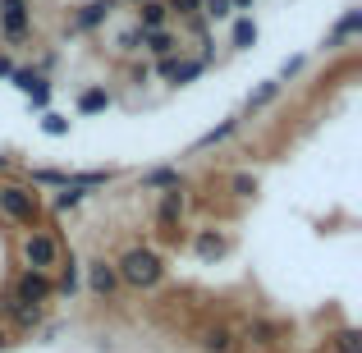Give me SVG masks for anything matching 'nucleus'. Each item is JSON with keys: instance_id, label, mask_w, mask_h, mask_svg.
Wrapping results in <instances>:
<instances>
[{"instance_id": "obj_1", "label": "nucleus", "mask_w": 362, "mask_h": 353, "mask_svg": "<svg viewBox=\"0 0 362 353\" xmlns=\"http://www.w3.org/2000/svg\"><path fill=\"white\" fill-rule=\"evenodd\" d=\"M119 271V284H129V289H156L160 280H165V257L156 253V248H124V257L115 262Z\"/></svg>"}, {"instance_id": "obj_2", "label": "nucleus", "mask_w": 362, "mask_h": 353, "mask_svg": "<svg viewBox=\"0 0 362 353\" xmlns=\"http://www.w3.org/2000/svg\"><path fill=\"white\" fill-rule=\"evenodd\" d=\"M0 216L18 230H46L42 193H33L28 184H0Z\"/></svg>"}, {"instance_id": "obj_3", "label": "nucleus", "mask_w": 362, "mask_h": 353, "mask_svg": "<svg viewBox=\"0 0 362 353\" xmlns=\"http://www.w3.org/2000/svg\"><path fill=\"white\" fill-rule=\"evenodd\" d=\"M60 238H55L51 230H23V238H18V257H23L28 271H55V262H60Z\"/></svg>"}, {"instance_id": "obj_4", "label": "nucleus", "mask_w": 362, "mask_h": 353, "mask_svg": "<svg viewBox=\"0 0 362 353\" xmlns=\"http://www.w3.org/2000/svg\"><path fill=\"white\" fill-rule=\"evenodd\" d=\"M9 299L14 303H28V308H42V303H51L55 299V284H51V275L46 271H18L14 275V284H9Z\"/></svg>"}, {"instance_id": "obj_5", "label": "nucleus", "mask_w": 362, "mask_h": 353, "mask_svg": "<svg viewBox=\"0 0 362 353\" xmlns=\"http://www.w3.org/2000/svg\"><path fill=\"white\" fill-rule=\"evenodd\" d=\"M156 74L170 83V88H188V83H197L206 74V60H197V55H184V51H170L156 60Z\"/></svg>"}, {"instance_id": "obj_6", "label": "nucleus", "mask_w": 362, "mask_h": 353, "mask_svg": "<svg viewBox=\"0 0 362 353\" xmlns=\"http://www.w3.org/2000/svg\"><path fill=\"white\" fill-rule=\"evenodd\" d=\"M33 33V0H0V37L9 46L28 42Z\"/></svg>"}, {"instance_id": "obj_7", "label": "nucleus", "mask_w": 362, "mask_h": 353, "mask_svg": "<svg viewBox=\"0 0 362 353\" xmlns=\"http://www.w3.org/2000/svg\"><path fill=\"white\" fill-rule=\"evenodd\" d=\"M83 289L92 294V299H115V294L124 289L119 284V271H115V262H106V257H92L88 266H83Z\"/></svg>"}, {"instance_id": "obj_8", "label": "nucleus", "mask_w": 362, "mask_h": 353, "mask_svg": "<svg viewBox=\"0 0 362 353\" xmlns=\"http://www.w3.org/2000/svg\"><path fill=\"white\" fill-rule=\"evenodd\" d=\"M284 340H289V326H284V321H271V317H252L239 330V345H252V349H280Z\"/></svg>"}, {"instance_id": "obj_9", "label": "nucleus", "mask_w": 362, "mask_h": 353, "mask_svg": "<svg viewBox=\"0 0 362 353\" xmlns=\"http://www.w3.org/2000/svg\"><path fill=\"white\" fill-rule=\"evenodd\" d=\"M51 284H55V299H69L74 303V299H78V289H83V262L74 253H60Z\"/></svg>"}, {"instance_id": "obj_10", "label": "nucleus", "mask_w": 362, "mask_h": 353, "mask_svg": "<svg viewBox=\"0 0 362 353\" xmlns=\"http://www.w3.org/2000/svg\"><path fill=\"white\" fill-rule=\"evenodd\" d=\"M119 9V0H83L78 9H74L69 28L74 33H97V28H106V18Z\"/></svg>"}, {"instance_id": "obj_11", "label": "nucleus", "mask_w": 362, "mask_h": 353, "mask_svg": "<svg viewBox=\"0 0 362 353\" xmlns=\"http://www.w3.org/2000/svg\"><path fill=\"white\" fill-rule=\"evenodd\" d=\"M0 317L9 321V330H14V335H33V330L42 326V308H28V303H14L9 294L0 299Z\"/></svg>"}, {"instance_id": "obj_12", "label": "nucleus", "mask_w": 362, "mask_h": 353, "mask_svg": "<svg viewBox=\"0 0 362 353\" xmlns=\"http://www.w3.org/2000/svg\"><path fill=\"white\" fill-rule=\"evenodd\" d=\"M184 212H188L184 188H170V193H160V202H156V225H160V230H165L170 238H175L179 221H184Z\"/></svg>"}, {"instance_id": "obj_13", "label": "nucleus", "mask_w": 362, "mask_h": 353, "mask_svg": "<svg viewBox=\"0 0 362 353\" xmlns=\"http://www.w3.org/2000/svg\"><path fill=\"white\" fill-rule=\"evenodd\" d=\"M358 33H362V9L354 5V9H344V14H339V23L326 33V42H321V46H326V51H344Z\"/></svg>"}, {"instance_id": "obj_14", "label": "nucleus", "mask_w": 362, "mask_h": 353, "mask_svg": "<svg viewBox=\"0 0 362 353\" xmlns=\"http://www.w3.org/2000/svg\"><path fill=\"white\" fill-rule=\"evenodd\" d=\"M197 349L202 353H239V330H230V326H202L197 330Z\"/></svg>"}, {"instance_id": "obj_15", "label": "nucleus", "mask_w": 362, "mask_h": 353, "mask_svg": "<svg viewBox=\"0 0 362 353\" xmlns=\"http://www.w3.org/2000/svg\"><path fill=\"white\" fill-rule=\"evenodd\" d=\"M138 188H147V193H170V188H184V175H179V166H151L138 175Z\"/></svg>"}, {"instance_id": "obj_16", "label": "nucleus", "mask_w": 362, "mask_h": 353, "mask_svg": "<svg viewBox=\"0 0 362 353\" xmlns=\"http://www.w3.org/2000/svg\"><path fill=\"white\" fill-rule=\"evenodd\" d=\"M110 110V92H106V83H92V88H83L78 97H74V115H106Z\"/></svg>"}, {"instance_id": "obj_17", "label": "nucleus", "mask_w": 362, "mask_h": 353, "mask_svg": "<svg viewBox=\"0 0 362 353\" xmlns=\"http://www.w3.org/2000/svg\"><path fill=\"white\" fill-rule=\"evenodd\" d=\"M239 129H243V115H225L221 124H216V129H206L202 138L193 142V151H211V147H221V142H230Z\"/></svg>"}, {"instance_id": "obj_18", "label": "nucleus", "mask_w": 362, "mask_h": 353, "mask_svg": "<svg viewBox=\"0 0 362 353\" xmlns=\"http://www.w3.org/2000/svg\"><path fill=\"white\" fill-rule=\"evenodd\" d=\"M257 37H262V28H257L252 14H234L230 18V46H234V51H252Z\"/></svg>"}, {"instance_id": "obj_19", "label": "nucleus", "mask_w": 362, "mask_h": 353, "mask_svg": "<svg viewBox=\"0 0 362 353\" xmlns=\"http://www.w3.org/2000/svg\"><path fill=\"white\" fill-rule=\"evenodd\" d=\"M280 92H284V83H280V79H266V83H257V88L243 97V110H247V115H257V110L275 106V101H280Z\"/></svg>"}, {"instance_id": "obj_20", "label": "nucleus", "mask_w": 362, "mask_h": 353, "mask_svg": "<svg viewBox=\"0 0 362 353\" xmlns=\"http://www.w3.org/2000/svg\"><path fill=\"white\" fill-rule=\"evenodd\" d=\"M193 253L202 257V262H216V257L230 253V238H225L221 230H197L193 234Z\"/></svg>"}, {"instance_id": "obj_21", "label": "nucleus", "mask_w": 362, "mask_h": 353, "mask_svg": "<svg viewBox=\"0 0 362 353\" xmlns=\"http://www.w3.org/2000/svg\"><path fill=\"white\" fill-rule=\"evenodd\" d=\"M138 28H142V33L170 28V9H165V0H138Z\"/></svg>"}, {"instance_id": "obj_22", "label": "nucleus", "mask_w": 362, "mask_h": 353, "mask_svg": "<svg viewBox=\"0 0 362 353\" xmlns=\"http://www.w3.org/2000/svg\"><path fill=\"white\" fill-rule=\"evenodd\" d=\"M142 51L147 55H170V51H184V42H179V33H170V28H156V33H142Z\"/></svg>"}, {"instance_id": "obj_23", "label": "nucleus", "mask_w": 362, "mask_h": 353, "mask_svg": "<svg viewBox=\"0 0 362 353\" xmlns=\"http://www.w3.org/2000/svg\"><path fill=\"white\" fill-rule=\"evenodd\" d=\"M110 179H115V170H69V188H83V193L106 188Z\"/></svg>"}, {"instance_id": "obj_24", "label": "nucleus", "mask_w": 362, "mask_h": 353, "mask_svg": "<svg viewBox=\"0 0 362 353\" xmlns=\"http://www.w3.org/2000/svg\"><path fill=\"white\" fill-rule=\"evenodd\" d=\"M28 179H33V188H69V170H55V166H33Z\"/></svg>"}, {"instance_id": "obj_25", "label": "nucleus", "mask_w": 362, "mask_h": 353, "mask_svg": "<svg viewBox=\"0 0 362 353\" xmlns=\"http://www.w3.org/2000/svg\"><path fill=\"white\" fill-rule=\"evenodd\" d=\"M330 349L335 353H362V330L358 326H339L335 335H330Z\"/></svg>"}, {"instance_id": "obj_26", "label": "nucleus", "mask_w": 362, "mask_h": 353, "mask_svg": "<svg viewBox=\"0 0 362 353\" xmlns=\"http://www.w3.org/2000/svg\"><path fill=\"white\" fill-rule=\"evenodd\" d=\"M42 79H46V74L37 69V64H14V74H9V83H14V88L23 92V97H28V92H33Z\"/></svg>"}, {"instance_id": "obj_27", "label": "nucleus", "mask_w": 362, "mask_h": 353, "mask_svg": "<svg viewBox=\"0 0 362 353\" xmlns=\"http://www.w3.org/2000/svg\"><path fill=\"white\" fill-rule=\"evenodd\" d=\"M69 129H74L69 115H60V110H42V133H46V138H64Z\"/></svg>"}, {"instance_id": "obj_28", "label": "nucleus", "mask_w": 362, "mask_h": 353, "mask_svg": "<svg viewBox=\"0 0 362 353\" xmlns=\"http://www.w3.org/2000/svg\"><path fill=\"white\" fill-rule=\"evenodd\" d=\"M202 18H206V23H230L234 5H230V0H202Z\"/></svg>"}, {"instance_id": "obj_29", "label": "nucleus", "mask_w": 362, "mask_h": 353, "mask_svg": "<svg viewBox=\"0 0 362 353\" xmlns=\"http://www.w3.org/2000/svg\"><path fill=\"white\" fill-rule=\"evenodd\" d=\"M51 97H55V83L42 79L33 92H28V110H51Z\"/></svg>"}, {"instance_id": "obj_30", "label": "nucleus", "mask_w": 362, "mask_h": 353, "mask_svg": "<svg viewBox=\"0 0 362 353\" xmlns=\"http://www.w3.org/2000/svg\"><path fill=\"white\" fill-rule=\"evenodd\" d=\"M83 197H88V193H83V188H60V193H55V216H64V212H78V207H83Z\"/></svg>"}, {"instance_id": "obj_31", "label": "nucleus", "mask_w": 362, "mask_h": 353, "mask_svg": "<svg viewBox=\"0 0 362 353\" xmlns=\"http://www.w3.org/2000/svg\"><path fill=\"white\" fill-rule=\"evenodd\" d=\"M115 51H119V55H138V51H142V28H138V23L124 28V33L115 37Z\"/></svg>"}, {"instance_id": "obj_32", "label": "nucleus", "mask_w": 362, "mask_h": 353, "mask_svg": "<svg viewBox=\"0 0 362 353\" xmlns=\"http://www.w3.org/2000/svg\"><path fill=\"white\" fill-rule=\"evenodd\" d=\"M230 193H234V197H252V193H257V175H247V170L230 175Z\"/></svg>"}, {"instance_id": "obj_33", "label": "nucleus", "mask_w": 362, "mask_h": 353, "mask_svg": "<svg viewBox=\"0 0 362 353\" xmlns=\"http://www.w3.org/2000/svg\"><path fill=\"white\" fill-rule=\"evenodd\" d=\"M165 9L179 18H193V14H202V0H165Z\"/></svg>"}, {"instance_id": "obj_34", "label": "nucleus", "mask_w": 362, "mask_h": 353, "mask_svg": "<svg viewBox=\"0 0 362 353\" xmlns=\"http://www.w3.org/2000/svg\"><path fill=\"white\" fill-rule=\"evenodd\" d=\"M308 69V55H289V60L280 64V83H289V79H298V74Z\"/></svg>"}, {"instance_id": "obj_35", "label": "nucleus", "mask_w": 362, "mask_h": 353, "mask_svg": "<svg viewBox=\"0 0 362 353\" xmlns=\"http://www.w3.org/2000/svg\"><path fill=\"white\" fill-rule=\"evenodd\" d=\"M129 79H133V88H142V83L151 79V64H133V69H129Z\"/></svg>"}, {"instance_id": "obj_36", "label": "nucleus", "mask_w": 362, "mask_h": 353, "mask_svg": "<svg viewBox=\"0 0 362 353\" xmlns=\"http://www.w3.org/2000/svg\"><path fill=\"white\" fill-rule=\"evenodd\" d=\"M9 74H14V55L0 51V83H9Z\"/></svg>"}, {"instance_id": "obj_37", "label": "nucleus", "mask_w": 362, "mask_h": 353, "mask_svg": "<svg viewBox=\"0 0 362 353\" xmlns=\"http://www.w3.org/2000/svg\"><path fill=\"white\" fill-rule=\"evenodd\" d=\"M230 5H234V14H252V5H257V0H230Z\"/></svg>"}, {"instance_id": "obj_38", "label": "nucleus", "mask_w": 362, "mask_h": 353, "mask_svg": "<svg viewBox=\"0 0 362 353\" xmlns=\"http://www.w3.org/2000/svg\"><path fill=\"white\" fill-rule=\"evenodd\" d=\"M5 170H9V156H5V151H0V175H5Z\"/></svg>"}, {"instance_id": "obj_39", "label": "nucleus", "mask_w": 362, "mask_h": 353, "mask_svg": "<svg viewBox=\"0 0 362 353\" xmlns=\"http://www.w3.org/2000/svg\"><path fill=\"white\" fill-rule=\"evenodd\" d=\"M5 340H9V330H5V326H0V345H5Z\"/></svg>"}, {"instance_id": "obj_40", "label": "nucleus", "mask_w": 362, "mask_h": 353, "mask_svg": "<svg viewBox=\"0 0 362 353\" xmlns=\"http://www.w3.org/2000/svg\"><path fill=\"white\" fill-rule=\"evenodd\" d=\"M129 5H138V0H129Z\"/></svg>"}]
</instances>
